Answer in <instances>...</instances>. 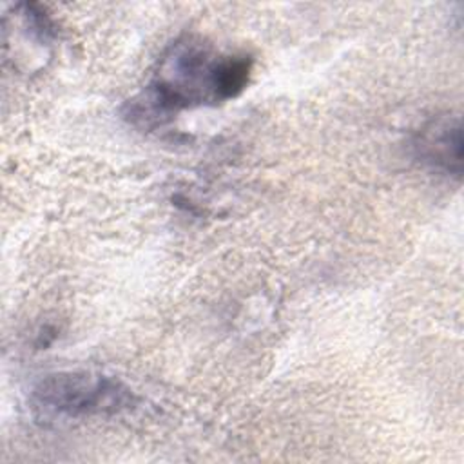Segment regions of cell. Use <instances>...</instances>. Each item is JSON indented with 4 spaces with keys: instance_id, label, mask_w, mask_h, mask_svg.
Here are the masks:
<instances>
[{
    "instance_id": "7a4b0ae2",
    "label": "cell",
    "mask_w": 464,
    "mask_h": 464,
    "mask_svg": "<svg viewBox=\"0 0 464 464\" xmlns=\"http://www.w3.org/2000/svg\"><path fill=\"white\" fill-rule=\"evenodd\" d=\"M134 404L136 395L129 386L92 372L49 373L31 392V408L45 420L112 417Z\"/></svg>"
},
{
    "instance_id": "3957f363",
    "label": "cell",
    "mask_w": 464,
    "mask_h": 464,
    "mask_svg": "<svg viewBox=\"0 0 464 464\" xmlns=\"http://www.w3.org/2000/svg\"><path fill=\"white\" fill-rule=\"evenodd\" d=\"M415 160L446 176L460 178L462 170V132L455 116H435L422 123L411 138Z\"/></svg>"
},
{
    "instance_id": "6da1fadb",
    "label": "cell",
    "mask_w": 464,
    "mask_h": 464,
    "mask_svg": "<svg viewBox=\"0 0 464 464\" xmlns=\"http://www.w3.org/2000/svg\"><path fill=\"white\" fill-rule=\"evenodd\" d=\"M252 71L250 54L223 53L199 36L185 34L163 51L143 91L125 102L123 120L140 130L160 129L179 111L237 98Z\"/></svg>"
}]
</instances>
